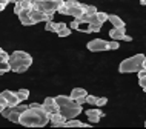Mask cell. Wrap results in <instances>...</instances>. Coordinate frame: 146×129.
Listing matches in <instances>:
<instances>
[{"label": "cell", "instance_id": "obj_1", "mask_svg": "<svg viewBox=\"0 0 146 129\" xmlns=\"http://www.w3.org/2000/svg\"><path fill=\"white\" fill-rule=\"evenodd\" d=\"M48 123H49V117H40L33 108H28L25 112H22L20 122H19V124L29 126V128H35V126L42 128V126H46Z\"/></svg>", "mask_w": 146, "mask_h": 129}, {"label": "cell", "instance_id": "obj_2", "mask_svg": "<svg viewBox=\"0 0 146 129\" xmlns=\"http://www.w3.org/2000/svg\"><path fill=\"white\" fill-rule=\"evenodd\" d=\"M145 56L143 54H135L134 57H129L126 58V60H123L120 63V66H118V71L120 72H139L141 68H143V62H145Z\"/></svg>", "mask_w": 146, "mask_h": 129}, {"label": "cell", "instance_id": "obj_3", "mask_svg": "<svg viewBox=\"0 0 146 129\" xmlns=\"http://www.w3.org/2000/svg\"><path fill=\"white\" fill-rule=\"evenodd\" d=\"M83 108L82 105H74V106H65V108H58V112L65 117L66 120H71V118H76L82 114Z\"/></svg>", "mask_w": 146, "mask_h": 129}, {"label": "cell", "instance_id": "obj_4", "mask_svg": "<svg viewBox=\"0 0 146 129\" xmlns=\"http://www.w3.org/2000/svg\"><path fill=\"white\" fill-rule=\"evenodd\" d=\"M86 48L89 51H92V52H102V51L109 49V42L103 40V38H94V40H91L86 45Z\"/></svg>", "mask_w": 146, "mask_h": 129}, {"label": "cell", "instance_id": "obj_5", "mask_svg": "<svg viewBox=\"0 0 146 129\" xmlns=\"http://www.w3.org/2000/svg\"><path fill=\"white\" fill-rule=\"evenodd\" d=\"M29 15L31 19L34 20V23H40V22H48V20H52V15L43 13V11L37 9V8H33V9L29 11Z\"/></svg>", "mask_w": 146, "mask_h": 129}, {"label": "cell", "instance_id": "obj_6", "mask_svg": "<svg viewBox=\"0 0 146 129\" xmlns=\"http://www.w3.org/2000/svg\"><path fill=\"white\" fill-rule=\"evenodd\" d=\"M56 99V105L58 108H65V106H74V105H78L76 100L71 95H57L54 97Z\"/></svg>", "mask_w": 146, "mask_h": 129}, {"label": "cell", "instance_id": "obj_7", "mask_svg": "<svg viewBox=\"0 0 146 129\" xmlns=\"http://www.w3.org/2000/svg\"><path fill=\"white\" fill-rule=\"evenodd\" d=\"M86 117H88V120H89L91 123H98L102 117H105V114H103V112L98 109V106H97V108L88 109V111H86Z\"/></svg>", "mask_w": 146, "mask_h": 129}, {"label": "cell", "instance_id": "obj_8", "mask_svg": "<svg viewBox=\"0 0 146 129\" xmlns=\"http://www.w3.org/2000/svg\"><path fill=\"white\" fill-rule=\"evenodd\" d=\"M33 9V3L29 0H17L14 3V13L15 14H20L22 11H31Z\"/></svg>", "mask_w": 146, "mask_h": 129}, {"label": "cell", "instance_id": "obj_9", "mask_svg": "<svg viewBox=\"0 0 146 129\" xmlns=\"http://www.w3.org/2000/svg\"><path fill=\"white\" fill-rule=\"evenodd\" d=\"M43 108H45V111L48 112L49 115L58 111V106L56 105V99H54V97H46L45 101H43Z\"/></svg>", "mask_w": 146, "mask_h": 129}, {"label": "cell", "instance_id": "obj_10", "mask_svg": "<svg viewBox=\"0 0 146 129\" xmlns=\"http://www.w3.org/2000/svg\"><path fill=\"white\" fill-rule=\"evenodd\" d=\"M0 94H2V95L8 100V105H9V106H15V105L22 103L20 99L17 97V92H14V91H3Z\"/></svg>", "mask_w": 146, "mask_h": 129}, {"label": "cell", "instance_id": "obj_11", "mask_svg": "<svg viewBox=\"0 0 146 129\" xmlns=\"http://www.w3.org/2000/svg\"><path fill=\"white\" fill-rule=\"evenodd\" d=\"M65 122H66V118H65V117H63L58 111L49 115V123L52 124V126H60V128H63Z\"/></svg>", "mask_w": 146, "mask_h": 129}, {"label": "cell", "instance_id": "obj_12", "mask_svg": "<svg viewBox=\"0 0 146 129\" xmlns=\"http://www.w3.org/2000/svg\"><path fill=\"white\" fill-rule=\"evenodd\" d=\"M19 15V20L22 22V25H25V26H31V25H35L34 20L31 19V15H29V11H22L20 14H17Z\"/></svg>", "mask_w": 146, "mask_h": 129}, {"label": "cell", "instance_id": "obj_13", "mask_svg": "<svg viewBox=\"0 0 146 129\" xmlns=\"http://www.w3.org/2000/svg\"><path fill=\"white\" fill-rule=\"evenodd\" d=\"M109 37L112 40H123L125 37V28H112L109 31Z\"/></svg>", "mask_w": 146, "mask_h": 129}, {"label": "cell", "instance_id": "obj_14", "mask_svg": "<svg viewBox=\"0 0 146 129\" xmlns=\"http://www.w3.org/2000/svg\"><path fill=\"white\" fill-rule=\"evenodd\" d=\"M89 124H85L83 122H80V120L77 118H71V120H66L65 124H63V128H88Z\"/></svg>", "mask_w": 146, "mask_h": 129}, {"label": "cell", "instance_id": "obj_15", "mask_svg": "<svg viewBox=\"0 0 146 129\" xmlns=\"http://www.w3.org/2000/svg\"><path fill=\"white\" fill-rule=\"evenodd\" d=\"M109 22L112 23V26L114 28H125V22L121 20L120 17H118V15H115V14H109V19H108Z\"/></svg>", "mask_w": 146, "mask_h": 129}, {"label": "cell", "instance_id": "obj_16", "mask_svg": "<svg viewBox=\"0 0 146 129\" xmlns=\"http://www.w3.org/2000/svg\"><path fill=\"white\" fill-rule=\"evenodd\" d=\"M69 95L72 97L74 100H77V99H82V97H86V95H88V92H86V89H83V88H74L72 91H71Z\"/></svg>", "mask_w": 146, "mask_h": 129}, {"label": "cell", "instance_id": "obj_17", "mask_svg": "<svg viewBox=\"0 0 146 129\" xmlns=\"http://www.w3.org/2000/svg\"><path fill=\"white\" fill-rule=\"evenodd\" d=\"M11 57H14V58H22V60H33V57H31L28 52H25V51H14V52L11 54Z\"/></svg>", "mask_w": 146, "mask_h": 129}, {"label": "cell", "instance_id": "obj_18", "mask_svg": "<svg viewBox=\"0 0 146 129\" xmlns=\"http://www.w3.org/2000/svg\"><path fill=\"white\" fill-rule=\"evenodd\" d=\"M102 25H103V23H89V25H88V31H86V34L98 32V31L102 29Z\"/></svg>", "mask_w": 146, "mask_h": 129}, {"label": "cell", "instance_id": "obj_19", "mask_svg": "<svg viewBox=\"0 0 146 129\" xmlns=\"http://www.w3.org/2000/svg\"><path fill=\"white\" fill-rule=\"evenodd\" d=\"M15 92H17V97L20 99L22 103L25 100H28V97H29V91H28V89H19V91H15Z\"/></svg>", "mask_w": 146, "mask_h": 129}, {"label": "cell", "instance_id": "obj_20", "mask_svg": "<svg viewBox=\"0 0 146 129\" xmlns=\"http://www.w3.org/2000/svg\"><path fill=\"white\" fill-rule=\"evenodd\" d=\"M8 71H11V65H9V62L5 60V62H0V72H8Z\"/></svg>", "mask_w": 146, "mask_h": 129}, {"label": "cell", "instance_id": "obj_21", "mask_svg": "<svg viewBox=\"0 0 146 129\" xmlns=\"http://www.w3.org/2000/svg\"><path fill=\"white\" fill-rule=\"evenodd\" d=\"M97 8L92 5H85V14H97Z\"/></svg>", "mask_w": 146, "mask_h": 129}, {"label": "cell", "instance_id": "obj_22", "mask_svg": "<svg viewBox=\"0 0 146 129\" xmlns=\"http://www.w3.org/2000/svg\"><path fill=\"white\" fill-rule=\"evenodd\" d=\"M86 105H94V106H97V97L96 95H86Z\"/></svg>", "mask_w": 146, "mask_h": 129}, {"label": "cell", "instance_id": "obj_23", "mask_svg": "<svg viewBox=\"0 0 146 129\" xmlns=\"http://www.w3.org/2000/svg\"><path fill=\"white\" fill-rule=\"evenodd\" d=\"M97 17H98V20H100L102 23H105V22H108L109 14H106V13H100V11H98V13H97Z\"/></svg>", "mask_w": 146, "mask_h": 129}, {"label": "cell", "instance_id": "obj_24", "mask_svg": "<svg viewBox=\"0 0 146 129\" xmlns=\"http://www.w3.org/2000/svg\"><path fill=\"white\" fill-rule=\"evenodd\" d=\"M78 5H80V2H77V0H65L66 8H74V6H78Z\"/></svg>", "mask_w": 146, "mask_h": 129}, {"label": "cell", "instance_id": "obj_25", "mask_svg": "<svg viewBox=\"0 0 146 129\" xmlns=\"http://www.w3.org/2000/svg\"><path fill=\"white\" fill-rule=\"evenodd\" d=\"M58 37H68L69 34H71V28H68V26H66V28H63L62 31H58Z\"/></svg>", "mask_w": 146, "mask_h": 129}, {"label": "cell", "instance_id": "obj_26", "mask_svg": "<svg viewBox=\"0 0 146 129\" xmlns=\"http://www.w3.org/2000/svg\"><path fill=\"white\" fill-rule=\"evenodd\" d=\"M82 25V20L80 19H74L72 22H71V29H78Z\"/></svg>", "mask_w": 146, "mask_h": 129}, {"label": "cell", "instance_id": "obj_27", "mask_svg": "<svg viewBox=\"0 0 146 129\" xmlns=\"http://www.w3.org/2000/svg\"><path fill=\"white\" fill-rule=\"evenodd\" d=\"M63 28H66V23H63V22L56 23L54 22V32H58V31H62Z\"/></svg>", "mask_w": 146, "mask_h": 129}, {"label": "cell", "instance_id": "obj_28", "mask_svg": "<svg viewBox=\"0 0 146 129\" xmlns=\"http://www.w3.org/2000/svg\"><path fill=\"white\" fill-rule=\"evenodd\" d=\"M46 25H45V29L46 31H51V32H54V22L52 20H48V22H45Z\"/></svg>", "mask_w": 146, "mask_h": 129}, {"label": "cell", "instance_id": "obj_29", "mask_svg": "<svg viewBox=\"0 0 146 129\" xmlns=\"http://www.w3.org/2000/svg\"><path fill=\"white\" fill-rule=\"evenodd\" d=\"M106 103H108V99H106V97H100V99H97V106L98 108L105 106Z\"/></svg>", "mask_w": 146, "mask_h": 129}, {"label": "cell", "instance_id": "obj_30", "mask_svg": "<svg viewBox=\"0 0 146 129\" xmlns=\"http://www.w3.org/2000/svg\"><path fill=\"white\" fill-rule=\"evenodd\" d=\"M109 49H112V51L118 49V40H111L109 42Z\"/></svg>", "mask_w": 146, "mask_h": 129}, {"label": "cell", "instance_id": "obj_31", "mask_svg": "<svg viewBox=\"0 0 146 129\" xmlns=\"http://www.w3.org/2000/svg\"><path fill=\"white\" fill-rule=\"evenodd\" d=\"M0 105H2V106H5V108H6V106H9V105H8V100L2 95V94H0Z\"/></svg>", "mask_w": 146, "mask_h": 129}, {"label": "cell", "instance_id": "obj_32", "mask_svg": "<svg viewBox=\"0 0 146 129\" xmlns=\"http://www.w3.org/2000/svg\"><path fill=\"white\" fill-rule=\"evenodd\" d=\"M137 74H139V79H145V77H146V69H145V68H141Z\"/></svg>", "mask_w": 146, "mask_h": 129}, {"label": "cell", "instance_id": "obj_33", "mask_svg": "<svg viewBox=\"0 0 146 129\" xmlns=\"http://www.w3.org/2000/svg\"><path fill=\"white\" fill-rule=\"evenodd\" d=\"M123 40H125V42H131V40H132V37H129V36H128V34H125V37H123Z\"/></svg>", "mask_w": 146, "mask_h": 129}, {"label": "cell", "instance_id": "obj_34", "mask_svg": "<svg viewBox=\"0 0 146 129\" xmlns=\"http://www.w3.org/2000/svg\"><path fill=\"white\" fill-rule=\"evenodd\" d=\"M6 8V3H3V2H0V11H3Z\"/></svg>", "mask_w": 146, "mask_h": 129}, {"label": "cell", "instance_id": "obj_35", "mask_svg": "<svg viewBox=\"0 0 146 129\" xmlns=\"http://www.w3.org/2000/svg\"><path fill=\"white\" fill-rule=\"evenodd\" d=\"M0 2H3V3H6V5H8V3H9V2L15 3V2H17V0H0Z\"/></svg>", "mask_w": 146, "mask_h": 129}, {"label": "cell", "instance_id": "obj_36", "mask_svg": "<svg viewBox=\"0 0 146 129\" xmlns=\"http://www.w3.org/2000/svg\"><path fill=\"white\" fill-rule=\"evenodd\" d=\"M29 2L33 3V6H35V5H37V3H38V0H29Z\"/></svg>", "mask_w": 146, "mask_h": 129}, {"label": "cell", "instance_id": "obj_37", "mask_svg": "<svg viewBox=\"0 0 146 129\" xmlns=\"http://www.w3.org/2000/svg\"><path fill=\"white\" fill-rule=\"evenodd\" d=\"M140 3H141L143 6H146V0H140Z\"/></svg>", "mask_w": 146, "mask_h": 129}, {"label": "cell", "instance_id": "obj_38", "mask_svg": "<svg viewBox=\"0 0 146 129\" xmlns=\"http://www.w3.org/2000/svg\"><path fill=\"white\" fill-rule=\"evenodd\" d=\"M3 109H5V106H2V105H0V114L3 112Z\"/></svg>", "mask_w": 146, "mask_h": 129}, {"label": "cell", "instance_id": "obj_39", "mask_svg": "<svg viewBox=\"0 0 146 129\" xmlns=\"http://www.w3.org/2000/svg\"><path fill=\"white\" fill-rule=\"evenodd\" d=\"M143 68L146 69V58H145V62H143Z\"/></svg>", "mask_w": 146, "mask_h": 129}, {"label": "cell", "instance_id": "obj_40", "mask_svg": "<svg viewBox=\"0 0 146 129\" xmlns=\"http://www.w3.org/2000/svg\"><path fill=\"white\" fill-rule=\"evenodd\" d=\"M38 2H48V0H38Z\"/></svg>", "mask_w": 146, "mask_h": 129}, {"label": "cell", "instance_id": "obj_41", "mask_svg": "<svg viewBox=\"0 0 146 129\" xmlns=\"http://www.w3.org/2000/svg\"><path fill=\"white\" fill-rule=\"evenodd\" d=\"M143 91H145V92H146V88H145V89H143Z\"/></svg>", "mask_w": 146, "mask_h": 129}, {"label": "cell", "instance_id": "obj_42", "mask_svg": "<svg viewBox=\"0 0 146 129\" xmlns=\"http://www.w3.org/2000/svg\"><path fill=\"white\" fill-rule=\"evenodd\" d=\"M2 74H3V72H0V75H2Z\"/></svg>", "mask_w": 146, "mask_h": 129}]
</instances>
